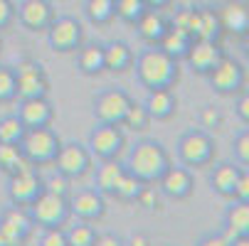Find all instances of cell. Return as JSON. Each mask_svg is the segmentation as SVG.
<instances>
[{
    "instance_id": "cell-1",
    "label": "cell",
    "mask_w": 249,
    "mask_h": 246,
    "mask_svg": "<svg viewBox=\"0 0 249 246\" xmlns=\"http://www.w3.org/2000/svg\"><path fill=\"white\" fill-rule=\"evenodd\" d=\"M173 158L168 148L156 138H141L128 148L124 167L131 172L133 178H138L143 185H156L160 180V175L170 167Z\"/></svg>"
},
{
    "instance_id": "cell-2",
    "label": "cell",
    "mask_w": 249,
    "mask_h": 246,
    "mask_svg": "<svg viewBox=\"0 0 249 246\" xmlns=\"http://www.w3.org/2000/svg\"><path fill=\"white\" fill-rule=\"evenodd\" d=\"M133 72H136V82L148 91L173 89L180 79V62L165 54L160 47H146L136 54Z\"/></svg>"
},
{
    "instance_id": "cell-3",
    "label": "cell",
    "mask_w": 249,
    "mask_h": 246,
    "mask_svg": "<svg viewBox=\"0 0 249 246\" xmlns=\"http://www.w3.org/2000/svg\"><path fill=\"white\" fill-rule=\"evenodd\" d=\"M217 158V140L205 128H188L175 143V160L190 167V170H205Z\"/></svg>"
},
{
    "instance_id": "cell-4",
    "label": "cell",
    "mask_w": 249,
    "mask_h": 246,
    "mask_svg": "<svg viewBox=\"0 0 249 246\" xmlns=\"http://www.w3.org/2000/svg\"><path fill=\"white\" fill-rule=\"evenodd\" d=\"M59 148H62V138L52 126L27 128L25 138L20 140V150H22L25 160L35 167H52Z\"/></svg>"
},
{
    "instance_id": "cell-5",
    "label": "cell",
    "mask_w": 249,
    "mask_h": 246,
    "mask_svg": "<svg viewBox=\"0 0 249 246\" xmlns=\"http://www.w3.org/2000/svg\"><path fill=\"white\" fill-rule=\"evenodd\" d=\"M205 79H207L210 89L215 91L217 96L234 98V96H239L247 89V69H244V64L239 59L225 54Z\"/></svg>"
},
{
    "instance_id": "cell-6",
    "label": "cell",
    "mask_w": 249,
    "mask_h": 246,
    "mask_svg": "<svg viewBox=\"0 0 249 246\" xmlns=\"http://www.w3.org/2000/svg\"><path fill=\"white\" fill-rule=\"evenodd\" d=\"M126 131L116 123H94V128L87 135V148L94 155V160H116L126 150Z\"/></svg>"
},
{
    "instance_id": "cell-7",
    "label": "cell",
    "mask_w": 249,
    "mask_h": 246,
    "mask_svg": "<svg viewBox=\"0 0 249 246\" xmlns=\"http://www.w3.org/2000/svg\"><path fill=\"white\" fill-rule=\"evenodd\" d=\"M131 94L121 86H106L91 96V116L96 123H116L121 126L126 111L131 109Z\"/></svg>"
},
{
    "instance_id": "cell-8",
    "label": "cell",
    "mask_w": 249,
    "mask_h": 246,
    "mask_svg": "<svg viewBox=\"0 0 249 246\" xmlns=\"http://www.w3.org/2000/svg\"><path fill=\"white\" fill-rule=\"evenodd\" d=\"M27 214H30L32 224L40 227V229L64 227L69 219H72V212H69V197L42 190V195L27 207Z\"/></svg>"
},
{
    "instance_id": "cell-9",
    "label": "cell",
    "mask_w": 249,
    "mask_h": 246,
    "mask_svg": "<svg viewBox=\"0 0 249 246\" xmlns=\"http://www.w3.org/2000/svg\"><path fill=\"white\" fill-rule=\"evenodd\" d=\"M94 163L96 160L89 153L87 143H79V140H67V143H62V148H59L52 167H54V172L64 175L67 180L74 182V180H82L84 175L91 172Z\"/></svg>"
},
{
    "instance_id": "cell-10",
    "label": "cell",
    "mask_w": 249,
    "mask_h": 246,
    "mask_svg": "<svg viewBox=\"0 0 249 246\" xmlns=\"http://www.w3.org/2000/svg\"><path fill=\"white\" fill-rule=\"evenodd\" d=\"M47 45L57 54L77 52L84 45V27L72 15H57L47 27Z\"/></svg>"
},
{
    "instance_id": "cell-11",
    "label": "cell",
    "mask_w": 249,
    "mask_h": 246,
    "mask_svg": "<svg viewBox=\"0 0 249 246\" xmlns=\"http://www.w3.org/2000/svg\"><path fill=\"white\" fill-rule=\"evenodd\" d=\"M15 69V84H18V101L37 98L50 94V79L45 66L37 59H20Z\"/></svg>"
},
{
    "instance_id": "cell-12",
    "label": "cell",
    "mask_w": 249,
    "mask_h": 246,
    "mask_svg": "<svg viewBox=\"0 0 249 246\" xmlns=\"http://www.w3.org/2000/svg\"><path fill=\"white\" fill-rule=\"evenodd\" d=\"M45 190V180L42 175L37 172V167H27V170H20V172H13L8 175V199L10 204L15 207H30L35 199H37Z\"/></svg>"
},
{
    "instance_id": "cell-13",
    "label": "cell",
    "mask_w": 249,
    "mask_h": 246,
    "mask_svg": "<svg viewBox=\"0 0 249 246\" xmlns=\"http://www.w3.org/2000/svg\"><path fill=\"white\" fill-rule=\"evenodd\" d=\"M69 212L77 222L96 224L106 214V197L96 187H77L69 195Z\"/></svg>"
},
{
    "instance_id": "cell-14",
    "label": "cell",
    "mask_w": 249,
    "mask_h": 246,
    "mask_svg": "<svg viewBox=\"0 0 249 246\" xmlns=\"http://www.w3.org/2000/svg\"><path fill=\"white\" fill-rule=\"evenodd\" d=\"M156 185L168 199L183 202V199L193 197V192H195V170H190L180 163H170V167L160 175V180Z\"/></svg>"
},
{
    "instance_id": "cell-15",
    "label": "cell",
    "mask_w": 249,
    "mask_h": 246,
    "mask_svg": "<svg viewBox=\"0 0 249 246\" xmlns=\"http://www.w3.org/2000/svg\"><path fill=\"white\" fill-rule=\"evenodd\" d=\"M54 17L57 10L50 0H20L15 5V20L27 32H47Z\"/></svg>"
},
{
    "instance_id": "cell-16",
    "label": "cell",
    "mask_w": 249,
    "mask_h": 246,
    "mask_svg": "<svg viewBox=\"0 0 249 246\" xmlns=\"http://www.w3.org/2000/svg\"><path fill=\"white\" fill-rule=\"evenodd\" d=\"M35 224L27 214L25 207H15L10 204L3 214H0V231L8 239L10 246H25V241L30 239Z\"/></svg>"
},
{
    "instance_id": "cell-17",
    "label": "cell",
    "mask_w": 249,
    "mask_h": 246,
    "mask_svg": "<svg viewBox=\"0 0 249 246\" xmlns=\"http://www.w3.org/2000/svg\"><path fill=\"white\" fill-rule=\"evenodd\" d=\"M225 57V49L217 45V42H207V40H195L185 54V64L193 74L197 77H207L212 69H215V64Z\"/></svg>"
},
{
    "instance_id": "cell-18",
    "label": "cell",
    "mask_w": 249,
    "mask_h": 246,
    "mask_svg": "<svg viewBox=\"0 0 249 246\" xmlns=\"http://www.w3.org/2000/svg\"><path fill=\"white\" fill-rule=\"evenodd\" d=\"M239 172H242V165H237V163H230V160L212 163L210 172H207V185H210V190L215 192L217 197L230 202V199H234Z\"/></svg>"
},
{
    "instance_id": "cell-19",
    "label": "cell",
    "mask_w": 249,
    "mask_h": 246,
    "mask_svg": "<svg viewBox=\"0 0 249 246\" xmlns=\"http://www.w3.org/2000/svg\"><path fill=\"white\" fill-rule=\"evenodd\" d=\"M18 118L25 123V128H45L54 123V106L47 96L25 98L18 101Z\"/></svg>"
},
{
    "instance_id": "cell-20",
    "label": "cell",
    "mask_w": 249,
    "mask_h": 246,
    "mask_svg": "<svg viewBox=\"0 0 249 246\" xmlns=\"http://www.w3.org/2000/svg\"><path fill=\"white\" fill-rule=\"evenodd\" d=\"M136 52L131 49L128 42L124 40H111L104 42V69L109 74H126L133 69Z\"/></svg>"
},
{
    "instance_id": "cell-21",
    "label": "cell",
    "mask_w": 249,
    "mask_h": 246,
    "mask_svg": "<svg viewBox=\"0 0 249 246\" xmlns=\"http://www.w3.org/2000/svg\"><path fill=\"white\" fill-rule=\"evenodd\" d=\"M143 106L153 121H170L178 114V96L173 89H153L146 94Z\"/></svg>"
},
{
    "instance_id": "cell-22",
    "label": "cell",
    "mask_w": 249,
    "mask_h": 246,
    "mask_svg": "<svg viewBox=\"0 0 249 246\" xmlns=\"http://www.w3.org/2000/svg\"><path fill=\"white\" fill-rule=\"evenodd\" d=\"M136 27V34L141 40H143L148 47H156L160 40H163V34L168 32L170 22L165 20V15L160 10H146L143 15L138 17V22L133 25Z\"/></svg>"
},
{
    "instance_id": "cell-23",
    "label": "cell",
    "mask_w": 249,
    "mask_h": 246,
    "mask_svg": "<svg viewBox=\"0 0 249 246\" xmlns=\"http://www.w3.org/2000/svg\"><path fill=\"white\" fill-rule=\"evenodd\" d=\"M94 170V187L109 199V197H114V190H116V182L121 180V175L126 172V167H124V163L116 158V160H99L96 163V167H91Z\"/></svg>"
},
{
    "instance_id": "cell-24",
    "label": "cell",
    "mask_w": 249,
    "mask_h": 246,
    "mask_svg": "<svg viewBox=\"0 0 249 246\" xmlns=\"http://www.w3.org/2000/svg\"><path fill=\"white\" fill-rule=\"evenodd\" d=\"M222 229L232 236H249V202H239V199H230L225 214H222Z\"/></svg>"
},
{
    "instance_id": "cell-25",
    "label": "cell",
    "mask_w": 249,
    "mask_h": 246,
    "mask_svg": "<svg viewBox=\"0 0 249 246\" xmlns=\"http://www.w3.org/2000/svg\"><path fill=\"white\" fill-rule=\"evenodd\" d=\"M77 72L82 77L104 74V42H87L77 49Z\"/></svg>"
},
{
    "instance_id": "cell-26",
    "label": "cell",
    "mask_w": 249,
    "mask_h": 246,
    "mask_svg": "<svg viewBox=\"0 0 249 246\" xmlns=\"http://www.w3.org/2000/svg\"><path fill=\"white\" fill-rule=\"evenodd\" d=\"M220 22H222V30H230V32H237L239 37L249 30V5L247 3H239V0H230L225 3L220 10Z\"/></svg>"
},
{
    "instance_id": "cell-27",
    "label": "cell",
    "mask_w": 249,
    "mask_h": 246,
    "mask_svg": "<svg viewBox=\"0 0 249 246\" xmlns=\"http://www.w3.org/2000/svg\"><path fill=\"white\" fill-rule=\"evenodd\" d=\"M222 22L217 10L212 8H197V25H195V40H207V42H217L222 34Z\"/></svg>"
},
{
    "instance_id": "cell-28",
    "label": "cell",
    "mask_w": 249,
    "mask_h": 246,
    "mask_svg": "<svg viewBox=\"0 0 249 246\" xmlns=\"http://www.w3.org/2000/svg\"><path fill=\"white\" fill-rule=\"evenodd\" d=\"M193 42H195V40L190 37L188 32H183V30H175V27H168V32L163 34V40H160L156 47H160V49H163L165 54H170L173 59L183 62Z\"/></svg>"
},
{
    "instance_id": "cell-29",
    "label": "cell",
    "mask_w": 249,
    "mask_h": 246,
    "mask_svg": "<svg viewBox=\"0 0 249 246\" xmlns=\"http://www.w3.org/2000/svg\"><path fill=\"white\" fill-rule=\"evenodd\" d=\"M116 0H84V15L91 25L104 27L116 20Z\"/></svg>"
},
{
    "instance_id": "cell-30",
    "label": "cell",
    "mask_w": 249,
    "mask_h": 246,
    "mask_svg": "<svg viewBox=\"0 0 249 246\" xmlns=\"http://www.w3.org/2000/svg\"><path fill=\"white\" fill-rule=\"evenodd\" d=\"M27 128L18 118V114H5L0 116V146H20Z\"/></svg>"
},
{
    "instance_id": "cell-31",
    "label": "cell",
    "mask_w": 249,
    "mask_h": 246,
    "mask_svg": "<svg viewBox=\"0 0 249 246\" xmlns=\"http://www.w3.org/2000/svg\"><path fill=\"white\" fill-rule=\"evenodd\" d=\"M27 167H35V165H30L25 160L20 146H0V172L13 175V172H20Z\"/></svg>"
},
{
    "instance_id": "cell-32",
    "label": "cell",
    "mask_w": 249,
    "mask_h": 246,
    "mask_svg": "<svg viewBox=\"0 0 249 246\" xmlns=\"http://www.w3.org/2000/svg\"><path fill=\"white\" fill-rule=\"evenodd\" d=\"M151 123H153V118L148 116L146 106H143V103H136V101L131 103V109L126 111V116L121 121V126L133 131V133H146L151 128Z\"/></svg>"
},
{
    "instance_id": "cell-33",
    "label": "cell",
    "mask_w": 249,
    "mask_h": 246,
    "mask_svg": "<svg viewBox=\"0 0 249 246\" xmlns=\"http://www.w3.org/2000/svg\"><path fill=\"white\" fill-rule=\"evenodd\" d=\"M69 246H94L96 241V227L89 222H74L69 229H64Z\"/></svg>"
},
{
    "instance_id": "cell-34",
    "label": "cell",
    "mask_w": 249,
    "mask_h": 246,
    "mask_svg": "<svg viewBox=\"0 0 249 246\" xmlns=\"http://www.w3.org/2000/svg\"><path fill=\"white\" fill-rule=\"evenodd\" d=\"M143 187H146V185L141 182L138 178H133L131 172H124L121 180L116 182V190H114V197H111V199H119V202H136Z\"/></svg>"
},
{
    "instance_id": "cell-35",
    "label": "cell",
    "mask_w": 249,
    "mask_h": 246,
    "mask_svg": "<svg viewBox=\"0 0 249 246\" xmlns=\"http://www.w3.org/2000/svg\"><path fill=\"white\" fill-rule=\"evenodd\" d=\"M18 101V84H15V69L8 64H0V106Z\"/></svg>"
},
{
    "instance_id": "cell-36",
    "label": "cell",
    "mask_w": 249,
    "mask_h": 246,
    "mask_svg": "<svg viewBox=\"0 0 249 246\" xmlns=\"http://www.w3.org/2000/svg\"><path fill=\"white\" fill-rule=\"evenodd\" d=\"M116 17L126 25H136L138 17L148 10L146 0H116Z\"/></svg>"
},
{
    "instance_id": "cell-37",
    "label": "cell",
    "mask_w": 249,
    "mask_h": 246,
    "mask_svg": "<svg viewBox=\"0 0 249 246\" xmlns=\"http://www.w3.org/2000/svg\"><path fill=\"white\" fill-rule=\"evenodd\" d=\"M232 155H234L237 165L249 167V126L234 133V138H232Z\"/></svg>"
},
{
    "instance_id": "cell-38",
    "label": "cell",
    "mask_w": 249,
    "mask_h": 246,
    "mask_svg": "<svg viewBox=\"0 0 249 246\" xmlns=\"http://www.w3.org/2000/svg\"><path fill=\"white\" fill-rule=\"evenodd\" d=\"M222 121H225L222 111H220L217 106H212V103L202 106L200 114H197V126L205 128V131H210V133H212V131H217V128L222 126Z\"/></svg>"
},
{
    "instance_id": "cell-39",
    "label": "cell",
    "mask_w": 249,
    "mask_h": 246,
    "mask_svg": "<svg viewBox=\"0 0 249 246\" xmlns=\"http://www.w3.org/2000/svg\"><path fill=\"white\" fill-rule=\"evenodd\" d=\"M42 180H45V190L47 192H54V195H62V197L72 195V180H67L64 175H59V172H52L50 178H42Z\"/></svg>"
},
{
    "instance_id": "cell-40",
    "label": "cell",
    "mask_w": 249,
    "mask_h": 246,
    "mask_svg": "<svg viewBox=\"0 0 249 246\" xmlns=\"http://www.w3.org/2000/svg\"><path fill=\"white\" fill-rule=\"evenodd\" d=\"M37 246H69V244H67L64 227H50V229H42Z\"/></svg>"
},
{
    "instance_id": "cell-41",
    "label": "cell",
    "mask_w": 249,
    "mask_h": 246,
    "mask_svg": "<svg viewBox=\"0 0 249 246\" xmlns=\"http://www.w3.org/2000/svg\"><path fill=\"white\" fill-rule=\"evenodd\" d=\"M230 244H232V236L225 229H217V231H207L195 246H230Z\"/></svg>"
},
{
    "instance_id": "cell-42",
    "label": "cell",
    "mask_w": 249,
    "mask_h": 246,
    "mask_svg": "<svg viewBox=\"0 0 249 246\" xmlns=\"http://www.w3.org/2000/svg\"><path fill=\"white\" fill-rule=\"evenodd\" d=\"M15 22V3L13 0H0V32L8 30Z\"/></svg>"
},
{
    "instance_id": "cell-43",
    "label": "cell",
    "mask_w": 249,
    "mask_h": 246,
    "mask_svg": "<svg viewBox=\"0 0 249 246\" xmlns=\"http://www.w3.org/2000/svg\"><path fill=\"white\" fill-rule=\"evenodd\" d=\"M234 114H237V118H239L244 126H249V89H244V91L237 96Z\"/></svg>"
},
{
    "instance_id": "cell-44",
    "label": "cell",
    "mask_w": 249,
    "mask_h": 246,
    "mask_svg": "<svg viewBox=\"0 0 249 246\" xmlns=\"http://www.w3.org/2000/svg\"><path fill=\"white\" fill-rule=\"evenodd\" d=\"M234 199H239V202H249V167H242V172H239L237 190H234Z\"/></svg>"
},
{
    "instance_id": "cell-45",
    "label": "cell",
    "mask_w": 249,
    "mask_h": 246,
    "mask_svg": "<svg viewBox=\"0 0 249 246\" xmlns=\"http://www.w3.org/2000/svg\"><path fill=\"white\" fill-rule=\"evenodd\" d=\"M136 202H138L141 207H146V209H156V207H158V195H156L153 185H146L143 190H141V195H138Z\"/></svg>"
},
{
    "instance_id": "cell-46",
    "label": "cell",
    "mask_w": 249,
    "mask_h": 246,
    "mask_svg": "<svg viewBox=\"0 0 249 246\" xmlns=\"http://www.w3.org/2000/svg\"><path fill=\"white\" fill-rule=\"evenodd\" d=\"M94 246H126V241L119 234H114V231H96Z\"/></svg>"
},
{
    "instance_id": "cell-47",
    "label": "cell",
    "mask_w": 249,
    "mask_h": 246,
    "mask_svg": "<svg viewBox=\"0 0 249 246\" xmlns=\"http://www.w3.org/2000/svg\"><path fill=\"white\" fill-rule=\"evenodd\" d=\"M126 246H151V239L146 236V234H141V231H136L131 239H128V244Z\"/></svg>"
},
{
    "instance_id": "cell-48",
    "label": "cell",
    "mask_w": 249,
    "mask_h": 246,
    "mask_svg": "<svg viewBox=\"0 0 249 246\" xmlns=\"http://www.w3.org/2000/svg\"><path fill=\"white\" fill-rule=\"evenodd\" d=\"M170 3H173V0H146L148 10H165Z\"/></svg>"
},
{
    "instance_id": "cell-49",
    "label": "cell",
    "mask_w": 249,
    "mask_h": 246,
    "mask_svg": "<svg viewBox=\"0 0 249 246\" xmlns=\"http://www.w3.org/2000/svg\"><path fill=\"white\" fill-rule=\"evenodd\" d=\"M242 52H244V57L249 59V30L242 34Z\"/></svg>"
},
{
    "instance_id": "cell-50",
    "label": "cell",
    "mask_w": 249,
    "mask_h": 246,
    "mask_svg": "<svg viewBox=\"0 0 249 246\" xmlns=\"http://www.w3.org/2000/svg\"><path fill=\"white\" fill-rule=\"evenodd\" d=\"M230 246H249V236H239V239H232Z\"/></svg>"
},
{
    "instance_id": "cell-51",
    "label": "cell",
    "mask_w": 249,
    "mask_h": 246,
    "mask_svg": "<svg viewBox=\"0 0 249 246\" xmlns=\"http://www.w3.org/2000/svg\"><path fill=\"white\" fill-rule=\"evenodd\" d=\"M0 246H10V244H8V239L3 236V231H0Z\"/></svg>"
},
{
    "instance_id": "cell-52",
    "label": "cell",
    "mask_w": 249,
    "mask_h": 246,
    "mask_svg": "<svg viewBox=\"0 0 249 246\" xmlns=\"http://www.w3.org/2000/svg\"><path fill=\"white\" fill-rule=\"evenodd\" d=\"M0 54H3V37H0Z\"/></svg>"
}]
</instances>
